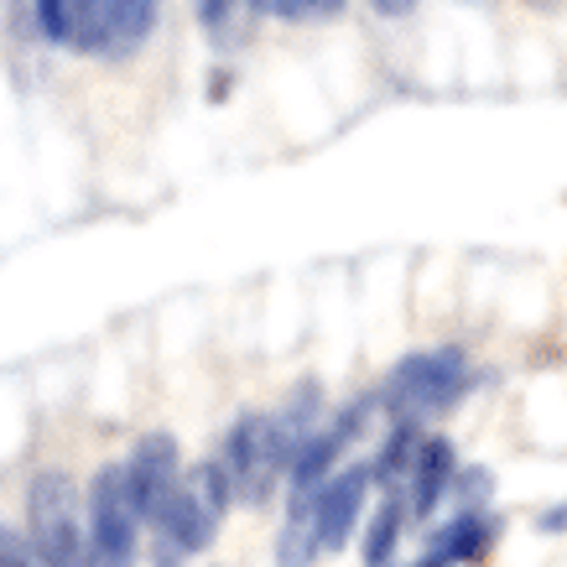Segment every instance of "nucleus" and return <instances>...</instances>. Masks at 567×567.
I'll list each match as a JSON object with an SVG mask.
<instances>
[{"label": "nucleus", "mask_w": 567, "mask_h": 567, "mask_svg": "<svg viewBox=\"0 0 567 567\" xmlns=\"http://www.w3.org/2000/svg\"><path fill=\"white\" fill-rule=\"evenodd\" d=\"M229 499H235L229 474L219 468V458H204V464L183 480V489H177L173 505L162 511V520L152 526L156 567H183L193 551H204L208 542H214V532H219Z\"/></svg>", "instance_id": "1"}, {"label": "nucleus", "mask_w": 567, "mask_h": 567, "mask_svg": "<svg viewBox=\"0 0 567 567\" xmlns=\"http://www.w3.org/2000/svg\"><path fill=\"white\" fill-rule=\"evenodd\" d=\"M474 385V370H468L464 349H422V354H406L395 364L385 385H380V406L391 412V422H427V416L458 406Z\"/></svg>", "instance_id": "2"}, {"label": "nucleus", "mask_w": 567, "mask_h": 567, "mask_svg": "<svg viewBox=\"0 0 567 567\" xmlns=\"http://www.w3.org/2000/svg\"><path fill=\"white\" fill-rule=\"evenodd\" d=\"M219 468L229 474L235 499H245V505H266V495L276 489V480H281V474H292V453L281 447L276 416L245 412L235 427L224 432Z\"/></svg>", "instance_id": "3"}, {"label": "nucleus", "mask_w": 567, "mask_h": 567, "mask_svg": "<svg viewBox=\"0 0 567 567\" xmlns=\"http://www.w3.org/2000/svg\"><path fill=\"white\" fill-rule=\"evenodd\" d=\"M27 520H32V557L37 567H89V536L79 520L69 474L42 468L27 489Z\"/></svg>", "instance_id": "4"}, {"label": "nucleus", "mask_w": 567, "mask_h": 567, "mask_svg": "<svg viewBox=\"0 0 567 567\" xmlns=\"http://www.w3.org/2000/svg\"><path fill=\"white\" fill-rule=\"evenodd\" d=\"M136 526L141 511L125 484V464H104L89 484V567H136Z\"/></svg>", "instance_id": "5"}, {"label": "nucleus", "mask_w": 567, "mask_h": 567, "mask_svg": "<svg viewBox=\"0 0 567 567\" xmlns=\"http://www.w3.org/2000/svg\"><path fill=\"white\" fill-rule=\"evenodd\" d=\"M125 484H131V499L146 526L162 520V511L173 505V495L183 489V453H177L173 432H146L136 443V453L125 458Z\"/></svg>", "instance_id": "6"}, {"label": "nucleus", "mask_w": 567, "mask_h": 567, "mask_svg": "<svg viewBox=\"0 0 567 567\" xmlns=\"http://www.w3.org/2000/svg\"><path fill=\"white\" fill-rule=\"evenodd\" d=\"M370 484H375L370 464H354L318 489V551H339L349 536H354V520H360V511H364Z\"/></svg>", "instance_id": "7"}, {"label": "nucleus", "mask_w": 567, "mask_h": 567, "mask_svg": "<svg viewBox=\"0 0 567 567\" xmlns=\"http://www.w3.org/2000/svg\"><path fill=\"white\" fill-rule=\"evenodd\" d=\"M453 474H458L453 443L447 437H422V447H416V458H412V474H406V516L427 520L437 511V499H447V489H453Z\"/></svg>", "instance_id": "8"}, {"label": "nucleus", "mask_w": 567, "mask_h": 567, "mask_svg": "<svg viewBox=\"0 0 567 567\" xmlns=\"http://www.w3.org/2000/svg\"><path fill=\"white\" fill-rule=\"evenodd\" d=\"M495 542V520L484 516V511H458V516L447 520L443 532L427 542V557L416 567H458V563H480L484 551Z\"/></svg>", "instance_id": "9"}, {"label": "nucleus", "mask_w": 567, "mask_h": 567, "mask_svg": "<svg viewBox=\"0 0 567 567\" xmlns=\"http://www.w3.org/2000/svg\"><path fill=\"white\" fill-rule=\"evenodd\" d=\"M422 422H395L391 437L380 443V453L370 458V474H375V484H385V489H395V484H406V474H412V458L416 447H422Z\"/></svg>", "instance_id": "10"}, {"label": "nucleus", "mask_w": 567, "mask_h": 567, "mask_svg": "<svg viewBox=\"0 0 567 567\" xmlns=\"http://www.w3.org/2000/svg\"><path fill=\"white\" fill-rule=\"evenodd\" d=\"M406 499H391L375 511V520H370V536H364V567H391L395 557V542H401V526H406V511H401Z\"/></svg>", "instance_id": "11"}, {"label": "nucleus", "mask_w": 567, "mask_h": 567, "mask_svg": "<svg viewBox=\"0 0 567 567\" xmlns=\"http://www.w3.org/2000/svg\"><path fill=\"white\" fill-rule=\"evenodd\" d=\"M156 17H162V0H115V52L141 48L156 32Z\"/></svg>", "instance_id": "12"}, {"label": "nucleus", "mask_w": 567, "mask_h": 567, "mask_svg": "<svg viewBox=\"0 0 567 567\" xmlns=\"http://www.w3.org/2000/svg\"><path fill=\"white\" fill-rule=\"evenodd\" d=\"M245 11H256L250 0H198V17H204V32L219 42V48H229V37L240 32V17Z\"/></svg>", "instance_id": "13"}, {"label": "nucleus", "mask_w": 567, "mask_h": 567, "mask_svg": "<svg viewBox=\"0 0 567 567\" xmlns=\"http://www.w3.org/2000/svg\"><path fill=\"white\" fill-rule=\"evenodd\" d=\"M266 11L281 21H328L344 11V0H266Z\"/></svg>", "instance_id": "14"}, {"label": "nucleus", "mask_w": 567, "mask_h": 567, "mask_svg": "<svg viewBox=\"0 0 567 567\" xmlns=\"http://www.w3.org/2000/svg\"><path fill=\"white\" fill-rule=\"evenodd\" d=\"M0 567H32V557H27V547H21V536L6 532V526H0Z\"/></svg>", "instance_id": "15"}, {"label": "nucleus", "mask_w": 567, "mask_h": 567, "mask_svg": "<svg viewBox=\"0 0 567 567\" xmlns=\"http://www.w3.org/2000/svg\"><path fill=\"white\" fill-rule=\"evenodd\" d=\"M370 6H375L380 17H406V11H412L416 0H370Z\"/></svg>", "instance_id": "16"}, {"label": "nucleus", "mask_w": 567, "mask_h": 567, "mask_svg": "<svg viewBox=\"0 0 567 567\" xmlns=\"http://www.w3.org/2000/svg\"><path fill=\"white\" fill-rule=\"evenodd\" d=\"M532 6H557V0H532Z\"/></svg>", "instance_id": "17"}, {"label": "nucleus", "mask_w": 567, "mask_h": 567, "mask_svg": "<svg viewBox=\"0 0 567 567\" xmlns=\"http://www.w3.org/2000/svg\"><path fill=\"white\" fill-rule=\"evenodd\" d=\"M250 6H256V11H266V0H250Z\"/></svg>", "instance_id": "18"}]
</instances>
